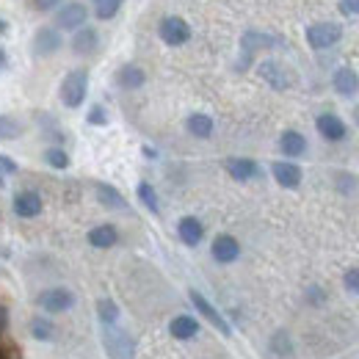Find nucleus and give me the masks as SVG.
<instances>
[{
    "instance_id": "obj_41",
    "label": "nucleus",
    "mask_w": 359,
    "mask_h": 359,
    "mask_svg": "<svg viewBox=\"0 0 359 359\" xmlns=\"http://www.w3.org/2000/svg\"><path fill=\"white\" fill-rule=\"evenodd\" d=\"M3 185H6V175H3V172H0V188H3Z\"/></svg>"
},
{
    "instance_id": "obj_42",
    "label": "nucleus",
    "mask_w": 359,
    "mask_h": 359,
    "mask_svg": "<svg viewBox=\"0 0 359 359\" xmlns=\"http://www.w3.org/2000/svg\"><path fill=\"white\" fill-rule=\"evenodd\" d=\"M354 119H357V125H359V105H357V111H354Z\"/></svg>"
},
{
    "instance_id": "obj_40",
    "label": "nucleus",
    "mask_w": 359,
    "mask_h": 359,
    "mask_svg": "<svg viewBox=\"0 0 359 359\" xmlns=\"http://www.w3.org/2000/svg\"><path fill=\"white\" fill-rule=\"evenodd\" d=\"M3 67H6V50L0 47V69H3Z\"/></svg>"
},
{
    "instance_id": "obj_33",
    "label": "nucleus",
    "mask_w": 359,
    "mask_h": 359,
    "mask_svg": "<svg viewBox=\"0 0 359 359\" xmlns=\"http://www.w3.org/2000/svg\"><path fill=\"white\" fill-rule=\"evenodd\" d=\"M0 172H3V175H17V172H20V166H17V161H14V158L0 155Z\"/></svg>"
},
{
    "instance_id": "obj_8",
    "label": "nucleus",
    "mask_w": 359,
    "mask_h": 359,
    "mask_svg": "<svg viewBox=\"0 0 359 359\" xmlns=\"http://www.w3.org/2000/svg\"><path fill=\"white\" fill-rule=\"evenodd\" d=\"M188 299H191V304L199 310V315H202L205 320H210V323H213V326H216V329H219L224 337H229V334H232V329H229V323L224 320V315L219 313V310H216V307H213V304H210V302H208V299H205L199 290H188Z\"/></svg>"
},
{
    "instance_id": "obj_35",
    "label": "nucleus",
    "mask_w": 359,
    "mask_h": 359,
    "mask_svg": "<svg viewBox=\"0 0 359 359\" xmlns=\"http://www.w3.org/2000/svg\"><path fill=\"white\" fill-rule=\"evenodd\" d=\"M61 3H64V0H34V8L45 14V11H55Z\"/></svg>"
},
{
    "instance_id": "obj_21",
    "label": "nucleus",
    "mask_w": 359,
    "mask_h": 359,
    "mask_svg": "<svg viewBox=\"0 0 359 359\" xmlns=\"http://www.w3.org/2000/svg\"><path fill=\"white\" fill-rule=\"evenodd\" d=\"M116 83L122 86V89H141L144 83H147V72L138 67V64H125V67H119V72H116Z\"/></svg>"
},
{
    "instance_id": "obj_6",
    "label": "nucleus",
    "mask_w": 359,
    "mask_h": 359,
    "mask_svg": "<svg viewBox=\"0 0 359 359\" xmlns=\"http://www.w3.org/2000/svg\"><path fill=\"white\" fill-rule=\"evenodd\" d=\"M158 36H161L169 47H180L191 39V25H188L182 17H177V14L163 17L161 25H158Z\"/></svg>"
},
{
    "instance_id": "obj_16",
    "label": "nucleus",
    "mask_w": 359,
    "mask_h": 359,
    "mask_svg": "<svg viewBox=\"0 0 359 359\" xmlns=\"http://www.w3.org/2000/svg\"><path fill=\"white\" fill-rule=\"evenodd\" d=\"M257 72H260V78L269 83L271 89H287L290 86V78H287V72H285V67L279 64V61H263L260 67H257Z\"/></svg>"
},
{
    "instance_id": "obj_14",
    "label": "nucleus",
    "mask_w": 359,
    "mask_h": 359,
    "mask_svg": "<svg viewBox=\"0 0 359 359\" xmlns=\"http://www.w3.org/2000/svg\"><path fill=\"white\" fill-rule=\"evenodd\" d=\"M177 235L185 246H199L205 238V224L196 216H182L177 224Z\"/></svg>"
},
{
    "instance_id": "obj_2",
    "label": "nucleus",
    "mask_w": 359,
    "mask_h": 359,
    "mask_svg": "<svg viewBox=\"0 0 359 359\" xmlns=\"http://www.w3.org/2000/svg\"><path fill=\"white\" fill-rule=\"evenodd\" d=\"M102 346L111 359H135V343L119 326H102Z\"/></svg>"
},
{
    "instance_id": "obj_31",
    "label": "nucleus",
    "mask_w": 359,
    "mask_h": 359,
    "mask_svg": "<svg viewBox=\"0 0 359 359\" xmlns=\"http://www.w3.org/2000/svg\"><path fill=\"white\" fill-rule=\"evenodd\" d=\"M271 351H273L276 357H290V354H293V343H290L287 332H276V334L271 337Z\"/></svg>"
},
{
    "instance_id": "obj_28",
    "label": "nucleus",
    "mask_w": 359,
    "mask_h": 359,
    "mask_svg": "<svg viewBox=\"0 0 359 359\" xmlns=\"http://www.w3.org/2000/svg\"><path fill=\"white\" fill-rule=\"evenodd\" d=\"M138 199H141V205H144L149 213H158V210H161V205H158V194H155V188H152L147 180L138 182Z\"/></svg>"
},
{
    "instance_id": "obj_11",
    "label": "nucleus",
    "mask_w": 359,
    "mask_h": 359,
    "mask_svg": "<svg viewBox=\"0 0 359 359\" xmlns=\"http://www.w3.org/2000/svg\"><path fill=\"white\" fill-rule=\"evenodd\" d=\"M315 128H318V133L323 135L326 141H343L346 133H348L346 122H343L340 116H334V114H320V116L315 119Z\"/></svg>"
},
{
    "instance_id": "obj_20",
    "label": "nucleus",
    "mask_w": 359,
    "mask_h": 359,
    "mask_svg": "<svg viewBox=\"0 0 359 359\" xmlns=\"http://www.w3.org/2000/svg\"><path fill=\"white\" fill-rule=\"evenodd\" d=\"M89 243L94 249H111V246H116L119 243V229L114 224H100L89 229Z\"/></svg>"
},
{
    "instance_id": "obj_36",
    "label": "nucleus",
    "mask_w": 359,
    "mask_h": 359,
    "mask_svg": "<svg viewBox=\"0 0 359 359\" xmlns=\"http://www.w3.org/2000/svg\"><path fill=\"white\" fill-rule=\"evenodd\" d=\"M343 14H359V0H340Z\"/></svg>"
},
{
    "instance_id": "obj_30",
    "label": "nucleus",
    "mask_w": 359,
    "mask_h": 359,
    "mask_svg": "<svg viewBox=\"0 0 359 359\" xmlns=\"http://www.w3.org/2000/svg\"><path fill=\"white\" fill-rule=\"evenodd\" d=\"M122 8V0H94V14L100 20H114Z\"/></svg>"
},
{
    "instance_id": "obj_12",
    "label": "nucleus",
    "mask_w": 359,
    "mask_h": 359,
    "mask_svg": "<svg viewBox=\"0 0 359 359\" xmlns=\"http://www.w3.org/2000/svg\"><path fill=\"white\" fill-rule=\"evenodd\" d=\"M271 175H273V180H276L282 188H287V191H293V188L302 185V169H299L296 163H290V161H276V163L271 166Z\"/></svg>"
},
{
    "instance_id": "obj_34",
    "label": "nucleus",
    "mask_w": 359,
    "mask_h": 359,
    "mask_svg": "<svg viewBox=\"0 0 359 359\" xmlns=\"http://www.w3.org/2000/svg\"><path fill=\"white\" fill-rule=\"evenodd\" d=\"M346 287L351 290V293H359V269H351V271H346Z\"/></svg>"
},
{
    "instance_id": "obj_26",
    "label": "nucleus",
    "mask_w": 359,
    "mask_h": 359,
    "mask_svg": "<svg viewBox=\"0 0 359 359\" xmlns=\"http://www.w3.org/2000/svg\"><path fill=\"white\" fill-rule=\"evenodd\" d=\"M97 318H100L102 326H116V320H119V307H116V302L100 299V302H97Z\"/></svg>"
},
{
    "instance_id": "obj_22",
    "label": "nucleus",
    "mask_w": 359,
    "mask_h": 359,
    "mask_svg": "<svg viewBox=\"0 0 359 359\" xmlns=\"http://www.w3.org/2000/svg\"><path fill=\"white\" fill-rule=\"evenodd\" d=\"M279 149L287 158H302L307 152V138L299 133V130H285V133L279 135Z\"/></svg>"
},
{
    "instance_id": "obj_9",
    "label": "nucleus",
    "mask_w": 359,
    "mask_h": 359,
    "mask_svg": "<svg viewBox=\"0 0 359 359\" xmlns=\"http://www.w3.org/2000/svg\"><path fill=\"white\" fill-rule=\"evenodd\" d=\"M210 252H213V260H216V263L229 266V263H235V260L241 257V243H238V238H232V235L222 232V235L213 238Z\"/></svg>"
},
{
    "instance_id": "obj_4",
    "label": "nucleus",
    "mask_w": 359,
    "mask_h": 359,
    "mask_svg": "<svg viewBox=\"0 0 359 359\" xmlns=\"http://www.w3.org/2000/svg\"><path fill=\"white\" fill-rule=\"evenodd\" d=\"M86 20H89V8L83 3H61L55 8V28L58 31H72L75 34L78 28L86 25Z\"/></svg>"
},
{
    "instance_id": "obj_19",
    "label": "nucleus",
    "mask_w": 359,
    "mask_h": 359,
    "mask_svg": "<svg viewBox=\"0 0 359 359\" xmlns=\"http://www.w3.org/2000/svg\"><path fill=\"white\" fill-rule=\"evenodd\" d=\"M273 45H276V39L269 36V34H263V31H246L241 36V50H243L246 58L255 55V53H260V50H271Z\"/></svg>"
},
{
    "instance_id": "obj_3",
    "label": "nucleus",
    "mask_w": 359,
    "mask_h": 359,
    "mask_svg": "<svg viewBox=\"0 0 359 359\" xmlns=\"http://www.w3.org/2000/svg\"><path fill=\"white\" fill-rule=\"evenodd\" d=\"M36 307L45 310L47 315H61L75 307V293H72L69 287H61V285L47 287V290H42V293L36 296Z\"/></svg>"
},
{
    "instance_id": "obj_27",
    "label": "nucleus",
    "mask_w": 359,
    "mask_h": 359,
    "mask_svg": "<svg viewBox=\"0 0 359 359\" xmlns=\"http://www.w3.org/2000/svg\"><path fill=\"white\" fill-rule=\"evenodd\" d=\"M22 133H25V128H22V122H20V119L0 114V141H11V138H20Z\"/></svg>"
},
{
    "instance_id": "obj_18",
    "label": "nucleus",
    "mask_w": 359,
    "mask_h": 359,
    "mask_svg": "<svg viewBox=\"0 0 359 359\" xmlns=\"http://www.w3.org/2000/svg\"><path fill=\"white\" fill-rule=\"evenodd\" d=\"M94 191H97V202H100L102 208H108V210H128V199H125L114 185L97 182Z\"/></svg>"
},
{
    "instance_id": "obj_7",
    "label": "nucleus",
    "mask_w": 359,
    "mask_h": 359,
    "mask_svg": "<svg viewBox=\"0 0 359 359\" xmlns=\"http://www.w3.org/2000/svg\"><path fill=\"white\" fill-rule=\"evenodd\" d=\"M61 47H64V39H61V31H58L55 25H42V28H36V34H34V39H31V50H34V55H39V58H47V55L58 53Z\"/></svg>"
},
{
    "instance_id": "obj_1",
    "label": "nucleus",
    "mask_w": 359,
    "mask_h": 359,
    "mask_svg": "<svg viewBox=\"0 0 359 359\" xmlns=\"http://www.w3.org/2000/svg\"><path fill=\"white\" fill-rule=\"evenodd\" d=\"M89 94V72L86 69H72L64 81H61V102L67 108H78L83 105Z\"/></svg>"
},
{
    "instance_id": "obj_37",
    "label": "nucleus",
    "mask_w": 359,
    "mask_h": 359,
    "mask_svg": "<svg viewBox=\"0 0 359 359\" xmlns=\"http://www.w3.org/2000/svg\"><path fill=\"white\" fill-rule=\"evenodd\" d=\"M307 299H310L313 304H320V302H323V290H320V287H310V290H307Z\"/></svg>"
},
{
    "instance_id": "obj_10",
    "label": "nucleus",
    "mask_w": 359,
    "mask_h": 359,
    "mask_svg": "<svg viewBox=\"0 0 359 359\" xmlns=\"http://www.w3.org/2000/svg\"><path fill=\"white\" fill-rule=\"evenodd\" d=\"M11 208H14V213L20 219H36L45 205H42V196L36 191H20L14 196V202H11Z\"/></svg>"
},
{
    "instance_id": "obj_5",
    "label": "nucleus",
    "mask_w": 359,
    "mask_h": 359,
    "mask_svg": "<svg viewBox=\"0 0 359 359\" xmlns=\"http://www.w3.org/2000/svg\"><path fill=\"white\" fill-rule=\"evenodd\" d=\"M343 28L337 22H315L307 28V45L313 50H329L340 42Z\"/></svg>"
},
{
    "instance_id": "obj_38",
    "label": "nucleus",
    "mask_w": 359,
    "mask_h": 359,
    "mask_svg": "<svg viewBox=\"0 0 359 359\" xmlns=\"http://www.w3.org/2000/svg\"><path fill=\"white\" fill-rule=\"evenodd\" d=\"M6 326H8V310L0 304V334L6 332Z\"/></svg>"
},
{
    "instance_id": "obj_13",
    "label": "nucleus",
    "mask_w": 359,
    "mask_h": 359,
    "mask_svg": "<svg viewBox=\"0 0 359 359\" xmlns=\"http://www.w3.org/2000/svg\"><path fill=\"white\" fill-rule=\"evenodd\" d=\"M224 169L229 172V177L238 180V182H249V180L260 177V166L252 158H229Z\"/></svg>"
},
{
    "instance_id": "obj_32",
    "label": "nucleus",
    "mask_w": 359,
    "mask_h": 359,
    "mask_svg": "<svg viewBox=\"0 0 359 359\" xmlns=\"http://www.w3.org/2000/svg\"><path fill=\"white\" fill-rule=\"evenodd\" d=\"M86 119H89V125H94V128H102V125H108V111L102 105H94Z\"/></svg>"
},
{
    "instance_id": "obj_17",
    "label": "nucleus",
    "mask_w": 359,
    "mask_h": 359,
    "mask_svg": "<svg viewBox=\"0 0 359 359\" xmlns=\"http://www.w3.org/2000/svg\"><path fill=\"white\" fill-rule=\"evenodd\" d=\"M332 86L340 97H354L359 91V75L351 69V67H340L332 78Z\"/></svg>"
},
{
    "instance_id": "obj_23",
    "label": "nucleus",
    "mask_w": 359,
    "mask_h": 359,
    "mask_svg": "<svg viewBox=\"0 0 359 359\" xmlns=\"http://www.w3.org/2000/svg\"><path fill=\"white\" fill-rule=\"evenodd\" d=\"M169 332L175 340H191L199 334V320L194 315H177L172 323H169Z\"/></svg>"
},
{
    "instance_id": "obj_15",
    "label": "nucleus",
    "mask_w": 359,
    "mask_h": 359,
    "mask_svg": "<svg viewBox=\"0 0 359 359\" xmlns=\"http://www.w3.org/2000/svg\"><path fill=\"white\" fill-rule=\"evenodd\" d=\"M69 47H72L78 55H91V53H97V47H100V34H97L91 25H83V28H78V31L72 34Z\"/></svg>"
},
{
    "instance_id": "obj_24",
    "label": "nucleus",
    "mask_w": 359,
    "mask_h": 359,
    "mask_svg": "<svg viewBox=\"0 0 359 359\" xmlns=\"http://www.w3.org/2000/svg\"><path fill=\"white\" fill-rule=\"evenodd\" d=\"M185 128H188V133L196 135V138H210L213 130H216V125H213V119L208 114H191Z\"/></svg>"
},
{
    "instance_id": "obj_39",
    "label": "nucleus",
    "mask_w": 359,
    "mask_h": 359,
    "mask_svg": "<svg viewBox=\"0 0 359 359\" xmlns=\"http://www.w3.org/2000/svg\"><path fill=\"white\" fill-rule=\"evenodd\" d=\"M6 31H8V22H6V20H3V17H0V36H3V34H6Z\"/></svg>"
},
{
    "instance_id": "obj_25",
    "label": "nucleus",
    "mask_w": 359,
    "mask_h": 359,
    "mask_svg": "<svg viewBox=\"0 0 359 359\" xmlns=\"http://www.w3.org/2000/svg\"><path fill=\"white\" fill-rule=\"evenodd\" d=\"M28 332H31V337L34 340H53L55 337V326H53V320H47L42 315H36V318H31V323H28Z\"/></svg>"
},
{
    "instance_id": "obj_29",
    "label": "nucleus",
    "mask_w": 359,
    "mask_h": 359,
    "mask_svg": "<svg viewBox=\"0 0 359 359\" xmlns=\"http://www.w3.org/2000/svg\"><path fill=\"white\" fill-rule=\"evenodd\" d=\"M45 163L50 166V169H67L69 166V155L61 149V147H47L45 149Z\"/></svg>"
}]
</instances>
